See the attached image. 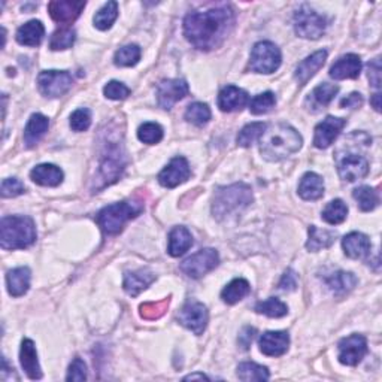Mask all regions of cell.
Wrapping results in <instances>:
<instances>
[{
    "mask_svg": "<svg viewBox=\"0 0 382 382\" xmlns=\"http://www.w3.org/2000/svg\"><path fill=\"white\" fill-rule=\"evenodd\" d=\"M143 211V205L133 200H124V202L112 203L104 206L96 217L99 227L107 235H118L124 226L130 219L136 218Z\"/></svg>",
    "mask_w": 382,
    "mask_h": 382,
    "instance_id": "5b68a950",
    "label": "cell"
},
{
    "mask_svg": "<svg viewBox=\"0 0 382 382\" xmlns=\"http://www.w3.org/2000/svg\"><path fill=\"white\" fill-rule=\"evenodd\" d=\"M347 126V120L338 117H327L315 127L313 145L318 149H326L338 139L343 127Z\"/></svg>",
    "mask_w": 382,
    "mask_h": 382,
    "instance_id": "4fadbf2b",
    "label": "cell"
},
{
    "mask_svg": "<svg viewBox=\"0 0 382 382\" xmlns=\"http://www.w3.org/2000/svg\"><path fill=\"white\" fill-rule=\"evenodd\" d=\"M381 94L379 93H376V94H374V98H372V107H374V109L376 111V112H379L381 111Z\"/></svg>",
    "mask_w": 382,
    "mask_h": 382,
    "instance_id": "9f6ffc18",
    "label": "cell"
},
{
    "mask_svg": "<svg viewBox=\"0 0 382 382\" xmlns=\"http://www.w3.org/2000/svg\"><path fill=\"white\" fill-rule=\"evenodd\" d=\"M124 166H126V163H124L118 148L109 149L108 154L102 160L99 167V181H102L100 188L117 183L120 176L122 175Z\"/></svg>",
    "mask_w": 382,
    "mask_h": 382,
    "instance_id": "9a60e30c",
    "label": "cell"
},
{
    "mask_svg": "<svg viewBox=\"0 0 382 382\" xmlns=\"http://www.w3.org/2000/svg\"><path fill=\"white\" fill-rule=\"evenodd\" d=\"M76 39V33L72 28H60V30H57L53 33L51 41H50V48L53 51H62V50H68Z\"/></svg>",
    "mask_w": 382,
    "mask_h": 382,
    "instance_id": "ee69618b",
    "label": "cell"
},
{
    "mask_svg": "<svg viewBox=\"0 0 382 382\" xmlns=\"http://www.w3.org/2000/svg\"><path fill=\"white\" fill-rule=\"evenodd\" d=\"M169 299L160 300V302H151V303H143L140 304V317L145 320H158L163 317L169 308Z\"/></svg>",
    "mask_w": 382,
    "mask_h": 382,
    "instance_id": "bcb514c9",
    "label": "cell"
},
{
    "mask_svg": "<svg viewBox=\"0 0 382 382\" xmlns=\"http://www.w3.org/2000/svg\"><path fill=\"white\" fill-rule=\"evenodd\" d=\"M188 84L184 80H166L161 81L157 87V100L163 109H172L174 104L183 100L188 94Z\"/></svg>",
    "mask_w": 382,
    "mask_h": 382,
    "instance_id": "7c38bea8",
    "label": "cell"
},
{
    "mask_svg": "<svg viewBox=\"0 0 382 382\" xmlns=\"http://www.w3.org/2000/svg\"><path fill=\"white\" fill-rule=\"evenodd\" d=\"M276 104V98L272 91H266L257 94L255 98L250 102V111L254 116H263L272 111Z\"/></svg>",
    "mask_w": 382,
    "mask_h": 382,
    "instance_id": "7bdbcfd3",
    "label": "cell"
},
{
    "mask_svg": "<svg viewBox=\"0 0 382 382\" xmlns=\"http://www.w3.org/2000/svg\"><path fill=\"white\" fill-rule=\"evenodd\" d=\"M324 281H326L329 290L336 295H343V294L349 293L351 290H354V286L358 282L354 273L345 272V271L333 272Z\"/></svg>",
    "mask_w": 382,
    "mask_h": 382,
    "instance_id": "f546056e",
    "label": "cell"
},
{
    "mask_svg": "<svg viewBox=\"0 0 382 382\" xmlns=\"http://www.w3.org/2000/svg\"><path fill=\"white\" fill-rule=\"evenodd\" d=\"M72 82L68 71H44L37 76V87L45 98H60L71 90Z\"/></svg>",
    "mask_w": 382,
    "mask_h": 382,
    "instance_id": "9c48e42d",
    "label": "cell"
},
{
    "mask_svg": "<svg viewBox=\"0 0 382 382\" xmlns=\"http://www.w3.org/2000/svg\"><path fill=\"white\" fill-rule=\"evenodd\" d=\"M85 2H72V0H54L48 3V12L55 23L71 24L84 11Z\"/></svg>",
    "mask_w": 382,
    "mask_h": 382,
    "instance_id": "e0dca14e",
    "label": "cell"
},
{
    "mask_svg": "<svg viewBox=\"0 0 382 382\" xmlns=\"http://www.w3.org/2000/svg\"><path fill=\"white\" fill-rule=\"evenodd\" d=\"M178 321L179 324L188 330L193 331L194 334H202L208 326L209 321V313L203 303L200 302H187L183 309L178 313Z\"/></svg>",
    "mask_w": 382,
    "mask_h": 382,
    "instance_id": "30bf717a",
    "label": "cell"
},
{
    "mask_svg": "<svg viewBox=\"0 0 382 382\" xmlns=\"http://www.w3.org/2000/svg\"><path fill=\"white\" fill-rule=\"evenodd\" d=\"M324 194V183L322 178L313 172H308L300 179L299 184V196L303 200H318Z\"/></svg>",
    "mask_w": 382,
    "mask_h": 382,
    "instance_id": "1f68e13d",
    "label": "cell"
},
{
    "mask_svg": "<svg viewBox=\"0 0 382 382\" xmlns=\"http://www.w3.org/2000/svg\"><path fill=\"white\" fill-rule=\"evenodd\" d=\"M235 14L228 6L190 12L184 20V35L187 41L199 50H214L230 33Z\"/></svg>",
    "mask_w": 382,
    "mask_h": 382,
    "instance_id": "6da1fadb",
    "label": "cell"
},
{
    "mask_svg": "<svg viewBox=\"0 0 382 382\" xmlns=\"http://www.w3.org/2000/svg\"><path fill=\"white\" fill-rule=\"evenodd\" d=\"M140 60V48L135 44H130L120 48V50L116 53V57H113V63L120 68H131V66L138 64Z\"/></svg>",
    "mask_w": 382,
    "mask_h": 382,
    "instance_id": "ab89813d",
    "label": "cell"
},
{
    "mask_svg": "<svg viewBox=\"0 0 382 382\" xmlns=\"http://www.w3.org/2000/svg\"><path fill=\"white\" fill-rule=\"evenodd\" d=\"M338 91H339L338 85L324 82L312 90L309 98L307 99V104L313 112L324 109L326 107H329L330 102L334 99V96L338 94Z\"/></svg>",
    "mask_w": 382,
    "mask_h": 382,
    "instance_id": "4316f807",
    "label": "cell"
},
{
    "mask_svg": "<svg viewBox=\"0 0 382 382\" xmlns=\"http://www.w3.org/2000/svg\"><path fill=\"white\" fill-rule=\"evenodd\" d=\"M118 17V3L117 2H108L104 3L98 12L94 15V26L99 30H108L116 23Z\"/></svg>",
    "mask_w": 382,
    "mask_h": 382,
    "instance_id": "d590c367",
    "label": "cell"
},
{
    "mask_svg": "<svg viewBox=\"0 0 382 382\" xmlns=\"http://www.w3.org/2000/svg\"><path fill=\"white\" fill-rule=\"evenodd\" d=\"M347 215H348V206L343 203V200L340 199L331 200V202L324 208L322 211V219L331 226H336L345 221Z\"/></svg>",
    "mask_w": 382,
    "mask_h": 382,
    "instance_id": "74e56055",
    "label": "cell"
},
{
    "mask_svg": "<svg viewBox=\"0 0 382 382\" xmlns=\"http://www.w3.org/2000/svg\"><path fill=\"white\" fill-rule=\"evenodd\" d=\"M339 361L345 366H357L367 354V340L361 334H351L339 342Z\"/></svg>",
    "mask_w": 382,
    "mask_h": 382,
    "instance_id": "8fae6325",
    "label": "cell"
},
{
    "mask_svg": "<svg viewBox=\"0 0 382 382\" xmlns=\"http://www.w3.org/2000/svg\"><path fill=\"white\" fill-rule=\"evenodd\" d=\"M191 245H193V236H191L187 227H175L169 233V246L167 253L172 257L184 255Z\"/></svg>",
    "mask_w": 382,
    "mask_h": 382,
    "instance_id": "f1b7e54d",
    "label": "cell"
},
{
    "mask_svg": "<svg viewBox=\"0 0 382 382\" xmlns=\"http://www.w3.org/2000/svg\"><path fill=\"white\" fill-rule=\"evenodd\" d=\"M191 175L188 161L184 157H175L170 163L158 174V183L166 188H175L184 184Z\"/></svg>",
    "mask_w": 382,
    "mask_h": 382,
    "instance_id": "5bb4252c",
    "label": "cell"
},
{
    "mask_svg": "<svg viewBox=\"0 0 382 382\" xmlns=\"http://www.w3.org/2000/svg\"><path fill=\"white\" fill-rule=\"evenodd\" d=\"M339 176L348 183H356L369 174V163L365 157L348 154L338 161Z\"/></svg>",
    "mask_w": 382,
    "mask_h": 382,
    "instance_id": "2e32d148",
    "label": "cell"
},
{
    "mask_svg": "<svg viewBox=\"0 0 382 382\" xmlns=\"http://www.w3.org/2000/svg\"><path fill=\"white\" fill-rule=\"evenodd\" d=\"M188 379H209L206 375H203V374H191V375H188V376H185L184 378V381H188Z\"/></svg>",
    "mask_w": 382,
    "mask_h": 382,
    "instance_id": "6f0895ef",
    "label": "cell"
},
{
    "mask_svg": "<svg viewBox=\"0 0 382 382\" xmlns=\"http://www.w3.org/2000/svg\"><path fill=\"white\" fill-rule=\"evenodd\" d=\"M138 138L143 143L154 145V143H158L163 139V129H161L157 122H145L139 127Z\"/></svg>",
    "mask_w": 382,
    "mask_h": 382,
    "instance_id": "f6af8a7d",
    "label": "cell"
},
{
    "mask_svg": "<svg viewBox=\"0 0 382 382\" xmlns=\"http://www.w3.org/2000/svg\"><path fill=\"white\" fill-rule=\"evenodd\" d=\"M251 203L253 191L250 185L239 183L228 187H219L214 194L212 214L215 218L223 219L235 212H241Z\"/></svg>",
    "mask_w": 382,
    "mask_h": 382,
    "instance_id": "277c9868",
    "label": "cell"
},
{
    "mask_svg": "<svg viewBox=\"0 0 382 382\" xmlns=\"http://www.w3.org/2000/svg\"><path fill=\"white\" fill-rule=\"evenodd\" d=\"M327 28L326 18L315 12L308 5H303L294 14V30L303 39H318Z\"/></svg>",
    "mask_w": 382,
    "mask_h": 382,
    "instance_id": "8992f818",
    "label": "cell"
},
{
    "mask_svg": "<svg viewBox=\"0 0 382 382\" xmlns=\"http://www.w3.org/2000/svg\"><path fill=\"white\" fill-rule=\"evenodd\" d=\"M0 191H2V197H17L23 194L26 191V187L24 184L21 183L20 179L17 178H8V179H3L2 183V187H0Z\"/></svg>",
    "mask_w": 382,
    "mask_h": 382,
    "instance_id": "681fc988",
    "label": "cell"
},
{
    "mask_svg": "<svg viewBox=\"0 0 382 382\" xmlns=\"http://www.w3.org/2000/svg\"><path fill=\"white\" fill-rule=\"evenodd\" d=\"M8 293L12 298H21L30 286V271L28 267H17V269L9 271L6 275Z\"/></svg>",
    "mask_w": 382,
    "mask_h": 382,
    "instance_id": "484cf974",
    "label": "cell"
},
{
    "mask_svg": "<svg viewBox=\"0 0 382 382\" xmlns=\"http://www.w3.org/2000/svg\"><path fill=\"white\" fill-rule=\"evenodd\" d=\"M48 127H50V120H48L45 116H42V113H33L24 129L26 147L27 148L35 147L36 143L45 136Z\"/></svg>",
    "mask_w": 382,
    "mask_h": 382,
    "instance_id": "83f0119b",
    "label": "cell"
},
{
    "mask_svg": "<svg viewBox=\"0 0 382 382\" xmlns=\"http://www.w3.org/2000/svg\"><path fill=\"white\" fill-rule=\"evenodd\" d=\"M352 197L356 199V202L363 212L374 211V209L379 203L378 193L374 188L367 187V185H361V187L356 188L354 193H352Z\"/></svg>",
    "mask_w": 382,
    "mask_h": 382,
    "instance_id": "e575fe53",
    "label": "cell"
},
{
    "mask_svg": "<svg viewBox=\"0 0 382 382\" xmlns=\"http://www.w3.org/2000/svg\"><path fill=\"white\" fill-rule=\"evenodd\" d=\"M20 363L28 378L33 381L42 378V370L39 366V360H37V351L33 340L23 339L20 349Z\"/></svg>",
    "mask_w": 382,
    "mask_h": 382,
    "instance_id": "7402d4cb",
    "label": "cell"
},
{
    "mask_svg": "<svg viewBox=\"0 0 382 382\" xmlns=\"http://www.w3.org/2000/svg\"><path fill=\"white\" fill-rule=\"evenodd\" d=\"M237 378L241 381H267L271 378L269 370L257 363H241L237 366Z\"/></svg>",
    "mask_w": 382,
    "mask_h": 382,
    "instance_id": "8d00e7d4",
    "label": "cell"
},
{
    "mask_svg": "<svg viewBox=\"0 0 382 382\" xmlns=\"http://www.w3.org/2000/svg\"><path fill=\"white\" fill-rule=\"evenodd\" d=\"M369 80L370 84L375 89L381 87V62L379 59H375L372 63H369Z\"/></svg>",
    "mask_w": 382,
    "mask_h": 382,
    "instance_id": "f5cc1de1",
    "label": "cell"
},
{
    "mask_svg": "<svg viewBox=\"0 0 382 382\" xmlns=\"http://www.w3.org/2000/svg\"><path fill=\"white\" fill-rule=\"evenodd\" d=\"M219 263V255L214 248H205L199 253L188 257L187 260L181 263V271L185 273L188 278H202L208 272L214 271Z\"/></svg>",
    "mask_w": 382,
    "mask_h": 382,
    "instance_id": "ba28073f",
    "label": "cell"
},
{
    "mask_svg": "<svg viewBox=\"0 0 382 382\" xmlns=\"http://www.w3.org/2000/svg\"><path fill=\"white\" fill-rule=\"evenodd\" d=\"M255 336V329L253 327H245L241 334H239V347H241L242 349H248L250 348V345L253 343V339Z\"/></svg>",
    "mask_w": 382,
    "mask_h": 382,
    "instance_id": "11a10c76",
    "label": "cell"
},
{
    "mask_svg": "<svg viewBox=\"0 0 382 382\" xmlns=\"http://www.w3.org/2000/svg\"><path fill=\"white\" fill-rule=\"evenodd\" d=\"M91 126V112L85 108L76 109L71 116V127L75 131H85Z\"/></svg>",
    "mask_w": 382,
    "mask_h": 382,
    "instance_id": "7dc6e473",
    "label": "cell"
},
{
    "mask_svg": "<svg viewBox=\"0 0 382 382\" xmlns=\"http://www.w3.org/2000/svg\"><path fill=\"white\" fill-rule=\"evenodd\" d=\"M250 291V282L244 278H236L224 286V290L221 291V299L227 304H235L237 302H241L244 298H246Z\"/></svg>",
    "mask_w": 382,
    "mask_h": 382,
    "instance_id": "836d02e7",
    "label": "cell"
},
{
    "mask_svg": "<svg viewBox=\"0 0 382 382\" xmlns=\"http://www.w3.org/2000/svg\"><path fill=\"white\" fill-rule=\"evenodd\" d=\"M326 60H327L326 50H320L317 53H313L312 55L307 57V59H304L298 68H295V72H294L295 81H298L300 85L307 84L312 76L322 68Z\"/></svg>",
    "mask_w": 382,
    "mask_h": 382,
    "instance_id": "44dd1931",
    "label": "cell"
},
{
    "mask_svg": "<svg viewBox=\"0 0 382 382\" xmlns=\"http://www.w3.org/2000/svg\"><path fill=\"white\" fill-rule=\"evenodd\" d=\"M44 35H45L44 24L37 20H32L18 28L17 42L26 46H37L42 42Z\"/></svg>",
    "mask_w": 382,
    "mask_h": 382,
    "instance_id": "4dcf8cb0",
    "label": "cell"
},
{
    "mask_svg": "<svg viewBox=\"0 0 382 382\" xmlns=\"http://www.w3.org/2000/svg\"><path fill=\"white\" fill-rule=\"evenodd\" d=\"M363 104V96L360 93H351L347 98H343L340 100V107L342 108H351V109H357Z\"/></svg>",
    "mask_w": 382,
    "mask_h": 382,
    "instance_id": "db71d44e",
    "label": "cell"
},
{
    "mask_svg": "<svg viewBox=\"0 0 382 382\" xmlns=\"http://www.w3.org/2000/svg\"><path fill=\"white\" fill-rule=\"evenodd\" d=\"M63 170L55 165H39L30 172V178L35 184L42 187H57L63 183Z\"/></svg>",
    "mask_w": 382,
    "mask_h": 382,
    "instance_id": "d4e9b609",
    "label": "cell"
},
{
    "mask_svg": "<svg viewBox=\"0 0 382 382\" xmlns=\"http://www.w3.org/2000/svg\"><path fill=\"white\" fill-rule=\"evenodd\" d=\"M334 241H336V233L334 232L322 230V228L311 226L307 248L309 251L317 253L320 250H326V248H330L334 244Z\"/></svg>",
    "mask_w": 382,
    "mask_h": 382,
    "instance_id": "d6a6232c",
    "label": "cell"
},
{
    "mask_svg": "<svg viewBox=\"0 0 382 382\" xmlns=\"http://www.w3.org/2000/svg\"><path fill=\"white\" fill-rule=\"evenodd\" d=\"M342 248L345 255H348L349 259H365V257L370 253V239L358 232H352L349 235H347L345 237L342 239Z\"/></svg>",
    "mask_w": 382,
    "mask_h": 382,
    "instance_id": "603a6c76",
    "label": "cell"
},
{
    "mask_svg": "<svg viewBox=\"0 0 382 382\" xmlns=\"http://www.w3.org/2000/svg\"><path fill=\"white\" fill-rule=\"evenodd\" d=\"M103 93L111 100H124L130 96V89L120 81H111L104 85Z\"/></svg>",
    "mask_w": 382,
    "mask_h": 382,
    "instance_id": "c3c4849f",
    "label": "cell"
},
{
    "mask_svg": "<svg viewBox=\"0 0 382 382\" xmlns=\"http://www.w3.org/2000/svg\"><path fill=\"white\" fill-rule=\"evenodd\" d=\"M259 347L267 357H281L290 347V336L286 331H266L259 339Z\"/></svg>",
    "mask_w": 382,
    "mask_h": 382,
    "instance_id": "ac0fdd59",
    "label": "cell"
},
{
    "mask_svg": "<svg viewBox=\"0 0 382 382\" xmlns=\"http://www.w3.org/2000/svg\"><path fill=\"white\" fill-rule=\"evenodd\" d=\"M280 48L269 41L255 44L251 51L250 68L255 73H273L281 66Z\"/></svg>",
    "mask_w": 382,
    "mask_h": 382,
    "instance_id": "52a82bcc",
    "label": "cell"
},
{
    "mask_svg": "<svg viewBox=\"0 0 382 382\" xmlns=\"http://www.w3.org/2000/svg\"><path fill=\"white\" fill-rule=\"evenodd\" d=\"M156 281V275L148 269H139L135 272H127L124 275V290L131 298H136L143 290H147L148 286Z\"/></svg>",
    "mask_w": 382,
    "mask_h": 382,
    "instance_id": "cb8c5ba5",
    "label": "cell"
},
{
    "mask_svg": "<svg viewBox=\"0 0 382 382\" xmlns=\"http://www.w3.org/2000/svg\"><path fill=\"white\" fill-rule=\"evenodd\" d=\"M264 130H266V124L264 122L246 124V126L241 131H239V135H237V145L239 147H244V148L251 147L257 139L262 138Z\"/></svg>",
    "mask_w": 382,
    "mask_h": 382,
    "instance_id": "b9f144b4",
    "label": "cell"
},
{
    "mask_svg": "<svg viewBox=\"0 0 382 382\" xmlns=\"http://www.w3.org/2000/svg\"><path fill=\"white\" fill-rule=\"evenodd\" d=\"M300 133L289 124H273L263 131L260 138V152L269 161H280L302 148Z\"/></svg>",
    "mask_w": 382,
    "mask_h": 382,
    "instance_id": "7a4b0ae2",
    "label": "cell"
},
{
    "mask_svg": "<svg viewBox=\"0 0 382 382\" xmlns=\"http://www.w3.org/2000/svg\"><path fill=\"white\" fill-rule=\"evenodd\" d=\"M248 103V93L236 85H227L218 94V108L223 112H235Z\"/></svg>",
    "mask_w": 382,
    "mask_h": 382,
    "instance_id": "ffe728a7",
    "label": "cell"
},
{
    "mask_svg": "<svg viewBox=\"0 0 382 382\" xmlns=\"http://www.w3.org/2000/svg\"><path fill=\"white\" fill-rule=\"evenodd\" d=\"M280 289L285 291H294L298 289V275H295L293 269H289L282 275L280 281Z\"/></svg>",
    "mask_w": 382,
    "mask_h": 382,
    "instance_id": "816d5d0a",
    "label": "cell"
},
{
    "mask_svg": "<svg viewBox=\"0 0 382 382\" xmlns=\"http://www.w3.org/2000/svg\"><path fill=\"white\" fill-rule=\"evenodd\" d=\"M36 241V228L32 218L11 215L0 223V245L3 250H24Z\"/></svg>",
    "mask_w": 382,
    "mask_h": 382,
    "instance_id": "3957f363",
    "label": "cell"
},
{
    "mask_svg": "<svg viewBox=\"0 0 382 382\" xmlns=\"http://www.w3.org/2000/svg\"><path fill=\"white\" fill-rule=\"evenodd\" d=\"M254 309L257 313H263V315H266V317H271V318H281L289 313V308H286V304L276 298H271L267 300L259 302L255 304Z\"/></svg>",
    "mask_w": 382,
    "mask_h": 382,
    "instance_id": "f35d334b",
    "label": "cell"
},
{
    "mask_svg": "<svg viewBox=\"0 0 382 382\" xmlns=\"http://www.w3.org/2000/svg\"><path fill=\"white\" fill-rule=\"evenodd\" d=\"M66 379L68 381H85L87 379V366H85V363L80 357H76L72 361Z\"/></svg>",
    "mask_w": 382,
    "mask_h": 382,
    "instance_id": "f907efd6",
    "label": "cell"
},
{
    "mask_svg": "<svg viewBox=\"0 0 382 382\" xmlns=\"http://www.w3.org/2000/svg\"><path fill=\"white\" fill-rule=\"evenodd\" d=\"M361 59L357 54H347L334 63L330 68V76L333 80H356L361 72Z\"/></svg>",
    "mask_w": 382,
    "mask_h": 382,
    "instance_id": "d6986e66",
    "label": "cell"
},
{
    "mask_svg": "<svg viewBox=\"0 0 382 382\" xmlns=\"http://www.w3.org/2000/svg\"><path fill=\"white\" fill-rule=\"evenodd\" d=\"M185 120L191 124H194V126L202 127L211 120V109H209L206 103L202 102L191 103L185 111Z\"/></svg>",
    "mask_w": 382,
    "mask_h": 382,
    "instance_id": "60d3db41",
    "label": "cell"
}]
</instances>
